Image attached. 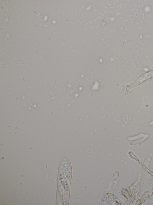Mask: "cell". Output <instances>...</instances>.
Wrapping results in <instances>:
<instances>
[{"label": "cell", "mask_w": 153, "mask_h": 205, "mask_svg": "<svg viewBox=\"0 0 153 205\" xmlns=\"http://www.w3.org/2000/svg\"><path fill=\"white\" fill-rule=\"evenodd\" d=\"M63 163L65 168V175L67 179H69L71 177V172L68 159L67 158H64L63 160Z\"/></svg>", "instance_id": "6da1fadb"}]
</instances>
